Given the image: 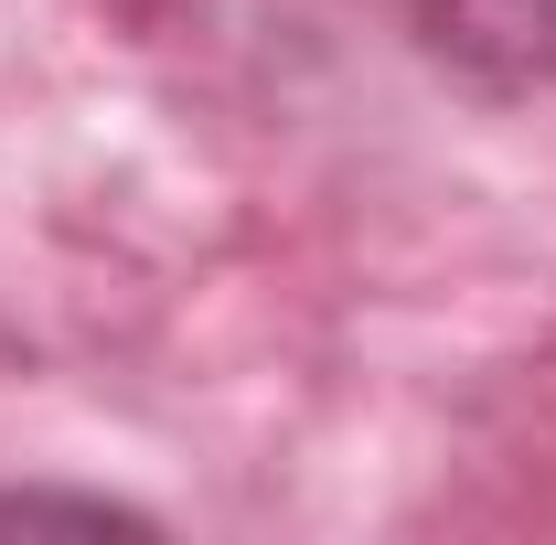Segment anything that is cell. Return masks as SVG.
<instances>
[{
    "mask_svg": "<svg viewBox=\"0 0 556 545\" xmlns=\"http://www.w3.org/2000/svg\"><path fill=\"white\" fill-rule=\"evenodd\" d=\"M0 524H139L108 492H0Z\"/></svg>",
    "mask_w": 556,
    "mask_h": 545,
    "instance_id": "obj_2",
    "label": "cell"
},
{
    "mask_svg": "<svg viewBox=\"0 0 556 545\" xmlns=\"http://www.w3.org/2000/svg\"><path fill=\"white\" fill-rule=\"evenodd\" d=\"M417 43L492 97L556 86V0H407Z\"/></svg>",
    "mask_w": 556,
    "mask_h": 545,
    "instance_id": "obj_1",
    "label": "cell"
}]
</instances>
